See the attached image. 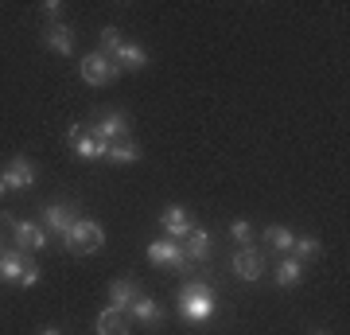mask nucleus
Segmentation results:
<instances>
[{
	"instance_id": "nucleus-1",
	"label": "nucleus",
	"mask_w": 350,
	"mask_h": 335,
	"mask_svg": "<svg viewBox=\"0 0 350 335\" xmlns=\"http://www.w3.org/2000/svg\"><path fill=\"white\" fill-rule=\"evenodd\" d=\"M218 312V300H214L211 285H202V281H187V285L179 288V316L187 323H206Z\"/></svg>"
},
{
	"instance_id": "nucleus-2",
	"label": "nucleus",
	"mask_w": 350,
	"mask_h": 335,
	"mask_svg": "<svg viewBox=\"0 0 350 335\" xmlns=\"http://www.w3.org/2000/svg\"><path fill=\"white\" fill-rule=\"evenodd\" d=\"M66 249L78 253V258H86V253H98L105 246V226L94 223V219H75V226L66 230Z\"/></svg>"
},
{
	"instance_id": "nucleus-3",
	"label": "nucleus",
	"mask_w": 350,
	"mask_h": 335,
	"mask_svg": "<svg viewBox=\"0 0 350 335\" xmlns=\"http://www.w3.org/2000/svg\"><path fill=\"white\" fill-rule=\"evenodd\" d=\"M78 75H82V82H86V86H109V82H117V78H121V66H117L109 55L90 51V55H82V62H78Z\"/></svg>"
},
{
	"instance_id": "nucleus-4",
	"label": "nucleus",
	"mask_w": 350,
	"mask_h": 335,
	"mask_svg": "<svg viewBox=\"0 0 350 335\" xmlns=\"http://www.w3.org/2000/svg\"><path fill=\"white\" fill-rule=\"evenodd\" d=\"M129 129H133V117L121 110H105L98 125H90V133L105 145H117V140H129Z\"/></svg>"
},
{
	"instance_id": "nucleus-5",
	"label": "nucleus",
	"mask_w": 350,
	"mask_h": 335,
	"mask_svg": "<svg viewBox=\"0 0 350 335\" xmlns=\"http://www.w3.org/2000/svg\"><path fill=\"white\" fill-rule=\"evenodd\" d=\"M66 145L75 149L78 160H105V152H109V145L94 137L86 125H70V133H66Z\"/></svg>"
},
{
	"instance_id": "nucleus-6",
	"label": "nucleus",
	"mask_w": 350,
	"mask_h": 335,
	"mask_svg": "<svg viewBox=\"0 0 350 335\" xmlns=\"http://www.w3.org/2000/svg\"><path fill=\"white\" fill-rule=\"evenodd\" d=\"M148 261H152V265H167V269H175V273L191 269V261H187V253H183V246H179V242H172V238L148 242Z\"/></svg>"
},
{
	"instance_id": "nucleus-7",
	"label": "nucleus",
	"mask_w": 350,
	"mask_h": 335,
	"mask_svg": "<svg viewBox=\"0 0 350 335\" xmlns=\"http://www.w3.org/2000/svg\"><path fill=\"white\" fill-rule=\"evenodd\" d=\"M230 265H234V273H238L241 281H250V285L265 277V258L253 246H238L234 249V258H230Z\"/></svg>"
},
{
	"instance_id": "nucleus-8",
	"label": "nucleus",
	"mask_w": 350,
	"mask_h": 335,
	"mask_svg": "<svg viewBox=\"0 0 350 335\" xmlns=\"http://www.w3.org/2000/svg\"><path fill=\"white\" fill-rule=\"evenodd\" d=\"M4 223L12 226V238H16V249H47V226H39V223H12L8 214H0Z\"/></svg>"
},
{
	"instance_id": "nucleus-9",
	"label": "nucleus",
	"mask_w": 350,
	"mask_h": 335,
	"mask_svg": "<svg viewBox=\"0 0 350 335\" xmlns=\"http://www.w3.org/2000/svg\"><path fill=\"white\" fill-rule=\"evenodd\" d=\"M160 226H163V234L172 238V242H183V238H187L191 230H195V219H191V211H187V207H179V203H172V207H163Z\"/></svg>"
},
{
	"instance_id": "nucleus-10",
	"label": "nucleus",
	"mask_w": 350,
	"mask_h": 335,
	"mask_svg": "<svg viewBox=\"0 0 350 335\" xmlns=\"http://www.w3.org/2000/svg\"><path fill=\"white\" fill-rule=\"evenodd\" d=\"M0 179H4V187H8V191H24V187L36 184V164L24 160V156H16V160L0 172Z\"/></svg>"
},
{
	"instance_id": "nucleus-11",
	"label": "nucleus",
	"mask_w": 350,
	"mask_h": 335,
	"mask_svg": "<svg viewBox=\"0 0 350 335\" xmlns=\"http://www.w3.org/2000/svg\"><path fill=\"white\" fill-rule=\"evenodd\" d=\"M43 226H47V234H66L75 226V211L66 203H47L43 207Z\"/></svg>"
},
{
	"instance_id": "nucleus-12",
	"label": "nucleus",
	"mask_w": 350,
	"mask_h": 335,
	"mask_svg": "<svg viewBox=\"0 0 350 335\" xmlns=\"http://www.w3.org/2000/svg\"><path fill=\"white\" fill-rule=\"evenodd\" d=\"M113 62H117L121 71H144V66H148V51L140 47V43H133V39H125V43L117 47V55H113Z\"/></svg>"
},
{
	"instance_id": "nucleus-13",
	"label": "nucleus",
	"mask_w": 350,
	"mask_h": 335,
	"mask_svg": "<svg viewBox=\"0 0 350 335\" xmlns=\"http://www.w3.org/2000/svg\"><path fill=\"white\" fill-rule=\"evenodd\" d=\"M43 43H47V51H55V55H75V32L66 24H47Z\"/></svg>"
},
{
	"instance_id": "nucleus-14",
	"label": "nucleus",
	"mask_w": 350,
	"mask_h": 335,
	"mask_svg": "<svg viewBox=\"0 0 350 335\" xmlns=\"http://www.w3.org/2000/svg\"><path fill=\"white\" fill-rule=\"evenodd\" d=\"M137 297H140V285L133 281V277H121V281H113V285H109V308L129 312Z\"/></svg>"
},
{
	"instance_id": "nucleus-15",
	"label": "nucleus",
	"mask_w": 350,
	"mask_h": 335,
	"mask_svg": "<svg viewBox=\"0 0 350 335\" xmlns=\"http://www.w3.org/2000/svg\"><path fill=\"white\" fill-rule=\"evenodd\" d=\"M179 246H183V253H187L191 265H195V261H206V253H211V234H206L202 226H195V230H191Z\"/></svg>"
},
{
	"instance_id": "nucleus-16",
	"label": "nucleus",
	"mask_w": 350,
	"mask_h": 335,
	"mask_svg": "<svg viewBox=\"0 0 350 335\" xmlns=\"http://www.w3.org/2000/svg\"><path fill=\"white\" fill-rule=\"evenodd\" d=\"M24 269H27L24 249H4V253H0V281H16V285H20Z\"/></svg>"
},
{
	"instance_id": "nucleus-17",
	"label": "nucleus",
	"mask_w": 350,
	"mask_h": 335,
	"mask_svg": "<svg viewBox=\"0 0 350 335\" xmlns=\"http://www.w3.org/2000/svg\"><path fill=\"white\" fill-rule=\"evenodd\" d=\"M273 281L280 288H296L304 281V261H296L292 258V253H288L284 261H280V265H276V273H273Z\"/></svg>"
},
{
	"instance_id": "nucleus-18",
	"label": "nucleus",
	"mask_w": 350,
	"mask_h": 335,
	"mask_svg": "<svg viewBox=\"0 0 350 335\" xmlns=\"http://www.w3.org/2000/svg\"><path fill=\"white\" fill-rule=\"evenodd\" d=\"M129 312H133V316H137L144 327H156V323H163V308H160L152 297H144V293L133 300V308H129Z\"/></svg>"
},
{
	"instance_id": "nucleus-19",
	"label": "nucleus",
	"mask_w": 350,
	"mask_h": 335,
	"mask_svg": "<svg viewBox=\"0 0 350 335\" xmlns=\"http://www.w3.org/2000/svg\"><path fill=\"white\" fill-rule=\"evenodd\" d=\"M129 312L121 308H105L98 316V335H129V320H125Z\"/></svg>"
},
{
	"instance_id": "nucleus-20",
	"label": "nucleus",
	"mask_w": 350,
	"mask_h": 335,
	"mask_svg": "<svg viewBox=\"0 0 350 335\" xmlns=\"http://www.w3.org/2000/svg\"><path fill=\"white\" fill-rule=\"evenodd\" d=\"M140 156H144V149L133 145V140H117V145H109V152H105L109 164H137Z\"/></svg>"
},
{
	"instance_id": "nucleus-21",
	"label": "nucleus",
	"mask_w": 350,
	"mask_h": 335,
	"mask_svg": "<svg viewBox=\"0 0 350 335\" xmlns=\"http://www.w3.org/2000/svg\"><path fill=\"white\" fill-rule=\"evenodd\" d=\"M319 253H323V242H319L315 234H304V238L292 242V258L296 261H312V258H319Z\"/></svg>"
},
{
	"instance_id": "nucleus-22",
	"label": "nucleus",
	"mask_w": 350,
	"mask_h": 335,
	"mask_svg": "<svg viewBox=\"0 0 350 335\" xmlns=\"http://www.w3.org/2000/svg\"><path fill=\"white\" fill-rule=\"evenodd\" d=\"M265 242H273L280 253H292V242H296V234H292L288 226H269V230H265Z\"/></svg>"
},
{
	"instance_id": "nucleus-23",
	"label": "nucleus",
	"mask_w": 350,
	"mask_h": 335,
	"mask_svg": "<svg viewBox=\"0 0 350 335\" xmlns=\"http://www.w3.org/2000/svg\"><path fill=\"white\" fill-rule=\"evenodd\" d=\"M121 43H125V39H121V32H117V27H105V32H101V55H117V47H121Z\"/></svg>"
},
{
	"instance_id": "nucleus-24",
	"label": "nucleus",
	"mask_w": 350,
	"mask_h": 335,
	"mask_svg": "<svg viewBox=\"0 0 350 335\" xmlns=\"http://www.w3.org/2000/svg\"><path fill=\"white\" fill-rule=\"evenodd\" d=\"M230 238H234L238 246H250V242H253V226L245 223V219H238V223L230 226Z\"/></svg>"
},
{
	"instance_id": "nucleus-25",
	"label": "nucleus",
	"mask_w": 350,
	"mask_h": 335,
	"mask_svg": "<svg viewBox=\"0 0 350 335\" xmlns=\"http://www.w3.org/2000/svg\"><path fill=\"white\" fill-rule=\"evenodd\" d=\"M39 277H43V273H39V265H31V261H27V269H24V277H20V285H24V288H36Z\"/></svg>"
},
{
	"instance_id": "nucleus-26",
	"label": "nucleus",
	"mask_w": 350,
	"mask_h": 335,
	"mask_svg": "<svg viewBox=\"0 0 350 335\" xmlns=\"http://www.w3.org/2000/svg\"><path fill=\"white\" fill-rule=\"evenodd\" d=\"M43 16H47L51 24H59V16H63V4H59V0H47V4H43Z\"/></svg>"
},
{
	"instance_id": "nucleus-27",
	"label": "nucleus",
	"mask_w": 350,
	"mask_h": 335,
	"mask_svg": "<svg viewBox=\"0 0 350 335\" xmlns=\"http://www.w3.org/2000/svg\"><path fill=\"white\" fill-rule=\"evenodd\" d=\"M39 335H63V332H59V327H43Z\"/></svg>"
},
{
	"instance_id": "nucleus-28",
	"label": "nucleus",
	"mask_w": 350,
	"mask_h": 335,
	"mask_svg": "<svg viewBox=\"0 0 350 335\" xmlns=\"http://www.w3.org/2000/svg\"><path fill=\"white\" fill-rule=\"evenodd\" d=\"M312 335H331V332H323V327H319V332H312Z\"/></svg>"
},
{
	"instance_id": "nucleus-29",
	"label": "nucleus",
	"mask_w": 350,
	"mask_h": 335,
	"mask_svg": "<svg viewBox=\"0 0 350 335\" xmlns=\"http://www.w3.org/2000/svg\"><path fill=\"white\" fill-rule=\"evenodd\" d=\"M4 191H8V187H4V179H0V195H4Z\"/></svg>"
},
{
	"instance_id": "nucleus-30",
	"label": "nucleus",
	"mask_w": 350,
	"mask_h": 335,
	"mask_svg": "<svg viewBox=\"0 0 350 335\" xmlns=\"http://www.w3.org/2000/svg\"><path fill=\"white\" fill-rule=\"evenodd\" d=\"M0 253H4V249H0Z\"/></svg>"
}]
</instances>
